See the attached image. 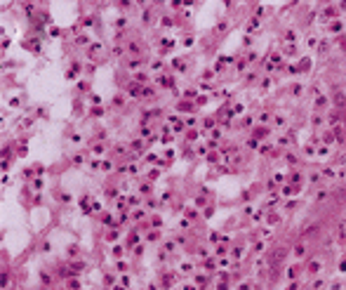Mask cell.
I'll return each mask as SVG.
<instances>
[{"label": "cell", "mask_w": 346, "mask_h": 290, "mask_svg": "<svg viewBox=\"0 0 346 290\" xmlns=\"http://www.w3.org/2000/svg\"><path fill=\"white\" fill-rule=\"evenodd\" d=\"M339 238H342V241L346 238V222H342V224H339Z\"/></svg>", "instance_id": "obj_1"}]
</instances>
